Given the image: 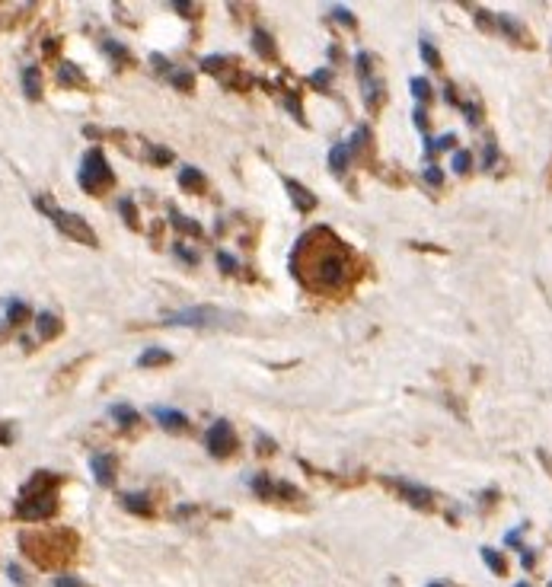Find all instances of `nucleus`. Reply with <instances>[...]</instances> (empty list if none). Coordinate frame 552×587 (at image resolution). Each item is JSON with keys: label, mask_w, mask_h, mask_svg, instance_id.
Segmentation results:
<instances>
[{"label": "nucleus", "mask_w": 552, "mask_h": 587, "mask_svg": "<svg viewBox=\"0 0 552 587\" xmlns=\"http://www.w3.org/2000/svg\"><path fill=\"white\" fill-rule=\"evenodd\" d=\"M355 252L329 227H310L291 252V275L310 294L342 291L351 281Z\"/></svg>", "instance_id": "f257e3e1"}, {"label": "nucleus", "mask_w": 552, "mask_h": 587, "mask_svg": "<svg viewBox=\"0 0 552 587\" xmlns=\"http://www.w3.org/2000/svg\"><path fill=\"white\" fill-rule=\"evenodd\" d=\"M58 485H61V475L54 473H36L29 482L23 485L20 491V501H16V514L23 520H48L54 517L58 511Z\"/></svg>", "instance_id": "f03ea898"}, {"label": "nucleus", "mask_w": 552, "mask_h": 587, "mask_svg": "<svg viewBox=\"0 0 552 587\" xmlns=\"http://www.w3.org/2000/svg\"><path fill=\"white\" fill-rule=\"evenodd\" d=\"M20 546L23 552L42 568H52V565L64 562V558L74 552L77 536L68 530H54V533H23L20 536Z\"/></svg>", "instance_id": "7ed1b4c3"}, {"label": "nucleus", "mask_w": 552, "mask_h": 587, "mask_svg": "<svg viewBox=\"0 0 552 587\" xmlns=\"http://www.w3.org/2000/svg\"><path fill=\"white\" fill-rule=\"evenodd\" d=\"M77 182H80V188L90 192V195H102V192H109V188L115 185L112 166H109L106 153L99 151V147H93V151L84 153V166H80Z\"/></svg>", "instance_id": "20e7f679"}, {"label": "nucleus", "mask_w": 552, "mask_h": 587, "mask_svg": "<svg viewBox=\"0 0 552 587\" xmlns=\"http://www.w3.org/2000/svg\"><path fill=\"white\" fill-rule=\"evenodd\" d=\"M36 208H42V211H45L48 218L54 220V227H58L64 236H70V240H77V243H84V246H99L96 234H93V227L86 224L80 214L61 211V208H54L48 198H36Z\"/></svg>", "instance_id": "39448f33"}, {"label": "nucleus", "mask_w": 552, "mask_h": 587, "mask_svg": "<svg viewBox=\"0 0 552 587\" xmlns=\"http://www.w3.org/2000/svg\"><path fill=\"white\" fill-rule=\"evenodd\" d=\"M380 482H383L386 489H393L396 495L406 501V505L418 508V511H431L434 508V491L424 489V485H418V482H408V479H399V475H380Z\"/></svg>", "instance_id": "423d86ee"}, {"label": "nucleus", "mask_w": 552, "mask_h": 587, "mask_svg": "<svg viewBox=\"0 0 552 587\" xmlns=\"http://www.w3.org/2000/svg\"><path fill=\"white\" fill-rule=\"evenodd\" d=\"M220 323H224V313L217 307H189L163 317V326H192V329H208V326Z\"/></svg>", "instance_id": "0eeeda50"}, {"label": "nucleus", "mask_w": 552, "mask_h": 587, "mask_svg": "<svg viewBox=\"0 0 552 587\" xmlns=\"http://www.w3.org/2000/svg\"><path fill=\"white\" fill-rule=\"evenodd\" d=\"M204 447H208V453H211V457H217V459L233 457L236 447H240L233 425L224 422V418H217V422L208 428V434H204Z\"/></svg>", "instance_id": "6e6552de"}, {"label": "nucleus", "mask_w": 552, "mask_h": 587, "mask_svg": "<svg viewBox=\"0 0 552 587\" xmlns=\"http://www.w3.org/2000/svg\"><path fill=\"white\" fill-rule=\"evenodd\" d=\"M495 26H498L511 42H517V45H523V48H533V38H530L527 26H523L521 20H514L511 13H498V16H495Z\"/></svg>", "instance_id": "1a4fd4ad"}, {"label": "nucleus", "mask_w": 552, "mask_h": 587, "mask_svg": "<svg viewBox=\"0 0 552 587\" xmlns=\"http://www.w3.org/2000/svg\"><path fill=\"white\" fill-rule=\"evenodd\" d=\"M284 188H288L291 201H294V208H297L300 214L316 211V204H319V201H316V195H313V192H310L307 185H300L297 179H291V176H288V179H284Z\"/></svg>", "instance_id": "9d476101"}, {"label": "nucleus", "mask_w": 552, "mask_h": 587, "mask_svg": "<svg viewBox=\"0 0 552 587\" xmlns=\"http://www.w3.org/2000/svg\"><path fill=\"white\" fill-rule=\"evenodd\" d=\"M115 466H118V459H115L112 453H96V457L90 459L93 479H96L102 489H109V485L115 482Z\"/></svg>", "instance_id": "9b49d317"}, {"label": "nucleus", "mask_w": 552, "mask_h": 587, "mask_svg": "<svg viewBox=\"0 0 552 587\" xmlns=\"http://www.w3.org/2000/svg\"><path fill=\"white\" fill-rule=\"evenodd\" d=\"M153 418H157V425H160L163 431H176V434L189 431V415L179 412V409H163V406H157V409H153Z\"/></svg>", "instance_id": "f8f14e48"}, {"label": "nucleus", "mask_w": 552, "mask_h": 587, "mask_svg": "<svg viewBox=\"0 0 552 587\" xmlns=\"http://www.w3.org/2000/svg\"><path fill=\"white\" fill-rule=\"evenodd\" d=\"M58 83L61 86H77V90H86L90 86V80H86V74L77 64H70V61H64L58 68Z\"/></svg>", "instance_id": "ddd939ff"}, {"label": "nucleus", "mask_w": 552, "mask_h": 587, "mask_svg": "<svg viewBox=\"0 0 552 587\" xmlns=\"http://www.w3.org/2000/svg\"><path fill=\"white\" fill-rule=\"evenodd\" d=\"M167 364H173V354L167 351V348H157V345H151L147 351H141L137 354V367H167Z\"/></svg>", "instance_id": "4468645a"}, {"label": "nucleus", "mask_w": 552, "mask_h": 587, "mask_svg": "<svg viewBox=\"0 0 552 587\" xmlns=\"http://www.w3.org/2000/svg\"><path fill=\"white\" fill-rule=\"evenodd\" d=\"M36 329H38V339L52 342V339H58V335H61L64 323H61L54 313H38V317H36Z\"/></svg>", "instance_id": "2eb2a0df"}, {"label": "nucleus", "mask_w": 552, "mask_h": 587, "mask_svg": "<svg viewBox=\"0 0 552 587\" xmlns=\"http://www.w3.org/2000/svg\"><path fill=\"white\" fill-rule=\"evenodd\" d=\"M109 415H112V422L121 425V428H135V425L141 422V412L131 409L128 402H115V406H109Z\"/></svg>", "instance_id": "dca6fc26"}, {"label": "nucleus", "mask_w": 552, "mask_h": 587, "mask_svg": "<svg viewBox=\"0 0 552 587\" xmlns=\"http://www.w3.org/2000/svg\"><path fill=\"white\" fill-rule=\"evenodd\" d=\"M121 505L125 511L137 514V517H153V505L147 495H137V491H128V495H121Z\"/></svg>", "instance_id": "f3484780"}, {"label": "nucleus", "mask_w": 552, "mask_h": 587, "mask_svg": "<svg viewBox=\"0 0 552 587\" xmlns=\"http://www.w3.org/2000/svg\"><path fill=\"white\" fill-rule=\"evenodd\" d=\"M454 147H457L454 131H447V135H440V137H424V157L428 160H434L440 151H454Z\"/></svg>", "instance_id": "a211bd4d"}, {"label": "nucleus", "mask_w": 552, "mask_h": 587, "mask_svg": "<svg viewBox=\"0 0 552 587\" xmlns=\"http://www.w3.org/2000/svg\"><path fill=\"white\" fill-rule=\"evenodd\" d=\"M364 86V102H367V109H380V102L386 99V90H383V80H377V77H371V80H361Z\"/></svg>", "instance_id": "6ab92c4d"}, {"label": "nucleus", "mask_w": 552, "mask_h": 587, "mask_svg": "<svg viewBox=\"0 0 552 587\" xmlns=\"http://www.w3.org/2000/svg\"><path fill=\"white\" fill-rule=\"evenodd\" d=\"M179 185L185 192H204L208 188V179L198 173V166H182L179 169Z\"/></svg>", "instance_id": "aec40b11"}, {"label": "nucleus", "mask_w": 552, "mask_h": 587, "mask_svg": "<svg viewBox=\"0 0 552 587\" xmlns=\"http://www.w3.org/2000/svg\"><path fill=\"white\" fill-rule=\"evenodd\" d=\"M252 48H256V54L262 61H275L278 58V52H275V38L268 36L265 29H256L252 32Z\"/></svg>", "instance_id": "412c9836"}, {"label": "nucleus", "mask_w": 552, "mask_h": 587, "mask_svg": "<svg viewBox=\"0 0 552 587\" xmlns=\"http://www.w3.org/2000/svg\"><path fill=\"white\" fill-rule=\"evenodd\" d=\"M169 224H173L176 230H179V234L198 236V240H201V236H204L201 224H198V220H189V218H185V214H182V211H176V208H173V211H169Z\"/></svg>", "instance_id": "4be33fe9"}, {"label": "nucleus", "mask_w": 552, "mask_h": 587, "mask_svg": "<svg viewBox=\"0 0 552 587\" xmlns=\"http://www.w3.org/2000/svg\"><path fill=\"white\" fill-rule=\"evenodd\" d=\"M348 163H351L348 147H345V144H335L332 151H329V169H332L335 176H342L345 169H348Z\"/></svg>", "instance_id": "5701e85b"}, {"label": "nucleus", "mask_w": 552, "mask_h": 587, "mask_svg": "<svg viewBox=\"0 0 552 587\" xmlns=\"http://www.w3.org/2000/svg\"><path fill=\"white\" fill-rule=\"evenodd\" d=\"M23 90H26V96H29V99H38V96H42V74H38L36 64L23 70Z\"/></svg>", "instance_id": "b1692460"}, {"label": "nucleus", "mask_w": 552, "mask_h": 587, "mask_svg": "<svg viewBox=\"0 0 552 587\" xmlns=\"http://www.w3.org/2000/svg\"><path fill=\"white\" fill-rule=\"evenodd\" d=\"M345 147H348L351 157H355V153H361V151H367V147H371V128H367V125L355 128V135H351V141L345 144Z\"/></svg>", "instance_id": "393cba45"}, {"label": "nucleus", "mask_w": 552, "mask_h": 587, "mask_svg": "<svg viewBox=\"0 0 552 587\" xmlns=\"http://www.w3.org/2000/svg\"><path fill=\"white\" fill-rule=\"evenodd\" d=\"M418 52H422V61L428 64V68H434V70L444 68V58H440V52L431 45V42H428V38H422V42H418Z\"/></svg>", "instance_id": "a878e982"}, {"label": "nucleus", "mask_w": 552, "mask_h": 587, "mask_svg": "<svg viewBox=\"0 0 552 587\" xmlns=\"http://www.w3.org/2000/svg\"><path fill=\"white\" fill-rule=\"evenodd\" d=\"M408 90H412V96H415L418 102H431V96H434L428 77H412V80H408Z\"/></svg>", "instance_id": "bb28decb"}, {"label": "nucleus", "mask_w": 552, "mask_h": 587, "mask_svg": "<svg viewBox=\"0 0 552 587\" xmlns=\"http://www.w3.org/2000/svg\"><path fill=\"white\" fill-rule=\"evenodd\" d=\"M29 319V307L23 300H7V323L10 326H20Z\"/></svg>", "instance_id": "cd10ccee"}, {"label": "nucleus", "mask_w": 552, "mask_h": 587, "mask_svg": "<svg viewBox=\"0 0 552 587\" xmlns=\"http://www.w3.org/2000/svg\"><path fill=\"white\" fill-rule=\"evenodd\" d=\"M250 489L256 491L259 498H275V482L268 479V475H265V473L252 475V479H250Z\"/></svg>", "instance_id": "c85d7f7f"}, {"label": "nucleus", "mask_w": 552, "mask_h": 587, "mask_svg": "<svg viewBox=\"0 0 552 587\" xmlns=\"http://www.w3.org/2000/svg\"><path fill=\"white\" fill-rule=\"evenodd\" d=\"M479 556H482V562L489 565L495 574H507V562H505V556H501V552H495V549H489V546H485Z\"/></svg>", "instance_id": "c756f323"}, {"label": "nucleus", "mask_w": 552, "mask_h": 587, "mask_svg": "<svg viewBox=\"0 0 552 587\" xmlns=\"http://www.w3.org/2000/svg\"><path fill=\"white\" fill-rule=\"evenodd\" d=\"M102 52H106L109 58L115 61V64H121V61H125V64H128V61H131L128 48H125V45H118V42H112V38H106V42H102Z\"/></svg>", "instance_id": "7c9ffc66"}, {"label": "nucleus", "mask_w": 552, "mask_h": 587, "mask_svg": "<svg viewBox=\"0 0 552 587\" xmlns=\"http://www.w3.org/2000/svg\"><path fill=\"white\" fill-rule=\"evenodd\" d=\"M355 70L361 80H371V70H374V54L371 52H358L355 54Z\"/></svg>", "instance_id": "2f4dec72"}, {"label": "nucleus", "mask_w": 552, "mask_h": 587, "mask_svg": "<svg viewBox=\"0 0 552 587\" xmlns=\"http://www.w3.org/2000/svg\"><path fill=\"white\" fill-rule=\"evenodd\" d=\"M169 83H173L176 90H182V93H192L195 77H192V70H173V74H169Z\"/></svg>", "instance_id": "473e14b6"}, {"label": "nucleus", "mask_w": 552, "mask_h": 587, "mask_svg": "<svg viewBox=\"0 0 552 587\" xmlns=\"http://www.w3.org/2000/svg\"><path fill=\"white\" fill-rule=\"evenodd\" d=\"M118 211H121V218H125V224L131 227V230H137V208H135V198H121V204H118Z\"/></svg>", "instance_id": "72a5a7b5"}, {"label": "nucleus", "mask_w": 552, "mask_h": 587, "mask_svg": "<svg viewBox=\"0 0 552 587\" xmlns=\"http://www.w3.org/2000/svg\"><path fill=\"white\" fill-rule=\"evenodd\" d=\"M450 166H454L457 176H466L469 169H473V153H469V151H457L454 160H450Z\"/></svg>", "instance_id": "f704fd0d"}, {"label": "nucleus", "mask_w": 552, "mask_h": 587, "mask_svg": "<svg viewBox=\"0 0 552 587\" xmlns=\"http://www.w3.org/2000/svg\"><path fill=\"white\" fill-rule=\"evenodd\" d=\"M329 16H332L335 23L348 26V29H358V20H355V13H351L348 7H332V10H329Z\"/></svg>", "instance_id": "c9c22d12"}, {"label": "nucleus", "mask_w": 552, "mask_h": 587, "mask_svg": "<svg viewBox=\"0 0 552 587\" xmlns=\"http://www.w3.org/2000/svg\"><path fill=\"white\" fill-rule=\"evenodd\" d=\"M495 163H498V144H495V137H489L482 151V169H492Z\"/></svg>", "instance_id": "e433bc0d"}, {"label": "nucleus", "mask_w": 552, "mask_h": 587, "mask_svg": "<svg viewBox=\"0 0 552 587\" xmlns=\"http://www.w3.org/2000/svg\"><path fill=\"white\" fill-rule=\"evenodd\" d=\"M310 83L313 86H316V90H329V86H332V70H325V68H319V70H313L310 74Z\"/></svg>", "instance_id": "4c0bfd02"}, {"label": "nucleus", "mask_w": 552, "mask_h": 587, "mask_svg": "<svg viewBox=\"0 0 552 587\" xmlns=\"http://www.w3.org/2000/svg\"><path fill=\"white\" fill-rule=\"evenodd\" d=\"M227 64H230L227 58H220V54H208V58L201 61V70H208V74H220Z\"/></svg>", "instance_id": "58836bf2"}, {"label": "nucleus", "mask_w": 552, "mask_h": 587, "mask_svg": "<svg viewBox=\"0 0 552 587\" xmlns=\"http://www.w3.org/2000/svg\"><path fill=\"white\" fill-rule=\"evenodd\" d=\"M147 153H151V160L157 166L173 163V151H167V147H157V144H151V147H147Z\"/></svg>", "instance_id": "ea45409f"}, {"label": "nucleus", "mask_w": 552, "mask_h": 587, "mask_svg": "<svg viewBox=\"0 0 552 587\" xmlns=\"http://www.w3.org/2000/svg\"><path fill=\"white\" fill-rule=\"evenodd\" d=\"M460 112L466 115L469 125H479V121H482V106H479V102H460Z\"/></svg>", "instance_id": "a19ab883"}, {"label": "nucleus", "mask_w": 552, "mask_h": 587, "mask_svg": "<svg viewBox=\"0 0 552 587\" xmlns=\"http://www.w3.org/2000/svg\"><path fill=\"white\" fill-rule=\"evenodd\" d=\"M275 495H281L284 501H297V498H303L300 491L291 485V482H275Z\"/></svg>", "instance_id": "79ce46f5"}, {"label": "nucleus", "mask_w": 552, "mask_h": 587, "mask_svg": "<svg viewBox=\"0 0 552 587\" xmlns=\"http://www.w3.org/2000/svg\"><path fill=\"white\" fill-rule=\"evenodd\" d=\"M424 182H428L431 188H440V185H444V173H440L434 163H428V166H424Z\"/></svg>", "instance_id": "37998d69"}, {"label": "nucleus", "mask_w": 552, "mask_h": 587, "mask_svg": "<svg viewBox=\"0 0 552 587\" xmlns=\"http://www.w3.org/2000/svg\"><path fill=\"white\" fill-rule=\"evenodd\" d=\"M173 256H176V259H182L185 265H198V256L192 252V249H185V246H182V243H173Z\"/></svg>", "instance_id": "c03bdc74"}, {"label": "nucleus", "mask_w": 552, "mask_h": 587, "mask_svg": "<svg viewBox=\"0 0 552 587\" xmlns=\"http://www.w3.org/2000/svg\"><path fill=\"white\" fill-rule=\"evenodd\" d=\"M217 265H220V271H224V275H236V268H240V265H236V259L230 256V252H217Z\"/></svg>", "instance_id": "a18cd8bd"}, {"label": "nucleus", "mask_w": 552, "mask_h": 587, "mask_svg": "<svg viewBox=\"0 0 552 587\" xmlns=\"http://www.w3.org/2000/svg\"><path fill=\"white\" fill-rule=\"evenodd\" d=\"M412 121H415V128L422 131V135H428V112H424V106H415V112H412Z\"/></svg>", "instance_id": "49530a36"}, {"label": "nucleus", "mask_w": 552, "mask_h": 587, "mask_svg": "<svg viewBox=\"0 0 552 587\" xmlns=\"http://www.w3.org/2000/svg\"><path fill=\"white\" fill-rule=\"evenodd\" d=\"M476 23H479V29L492 32V29H495V16L489 13V10H482V7H479V10H476Z\"/></svg>", "instance_id": "de8ad7c7"}, {"label": "nucleus", "mask_w": 552, "mask_h": 587, "mask_svg": "<svg viewBox=\"0 0 552 587\" xmlns=\"http://www.w3.org/2000/svg\"><path fill=\"white\" fill-rule=\"evenodd\" d=\"M173 10H179V13L189 16V20H195V16H198V7H195V3H185V0H173Z\"/></svg>", "instance_id": "09e8293b"}, {"label": "nucleus", "mask_w": 552, "mask_h": 587, "mask_svg": "<svg viewBox=\"0 0 552 587\" xmlns=\"http://www.w3.org/2000/svg\"><path fill=\"white\" fill-rule=\"evenodd\" d=\"M54 587H86L80 578H74V574H61V578H54Z\"/></svg>", "instance_id": "8fccbe9b"}, {"label": "nucleus", "mask_w": 552, "mask_h": 587, "mask_svg": "<svg viewBox=\"0 0 552 587\" xmlns=\"http://www.w3.org/2000/svg\"><path fill=\"white\" fill-rule=\"evenodd\" d=\"M284 106H288V112L294 115L297 121H303V106H300V102H297L294 96H288V99H284Z\"/></svg>", "instance_id": "3c124183"}, {"label": "nucleus", "mask_w": 552, "mask_h": 587, "mask_svg": "<svg viewBox=\"0 0 552 587\" xmlns=\"http://www.w3.org/2000/svg\"><path fill=\"white\" fill-rule=\"evenodd\" d=\"M13 444V431H10L7 422H0V447H10Z\"/></svg>", "instance_id": "603ef678"}, {"label": "nucleus", "mask_w": 552, "mask_h": 587, "mask_svg": "<svg viewBox=\"0 0 552 587\" xmlns=\"http://www.w3.org/2000/svg\"><path fill=\"white\" fill-rule=\"evenodd\" d=\"M259 453H262V457H268V453H275V441L272 437H259Z\"/></svg>", "instance_id": "864d4df0"}, {"label": "nucleus", "mask_w": 552, "mask_h": 587, "mask_svg": "<svg viewBox=\"0 0 552 587\" xmlns=\"http://www.w3.org/2000/svg\"><path fill=\"white\" fill-rule=\"evenodd\" d=\"M444 99L450 102V106H460V96H457V86H454V83H447V86H444Z\"/></svg>", "instance_id": "5fc2aeb1"}, {"label": "nucleus", "mask_w": 552, "mask_h": 587, "mask_svg": "<svg viewBox=\"0 0 552 587\" xmlns=\"http://www.w3.org/2000/svg\"><path fill=\"white\" fill-rule=\"evenodd\" d=\"M537 459L546 466V473L552 475V457H549V450H543V447H537Z\"/></svg>", "instance_id": "6e6d98bb"}, {"label": "nucleus", "mask_w": 552, "mask_h": 587, "mask_svg": "<svg viewBox=\"0 0 552 587\" xmlns=\"http://www.w3.org/2000/svg\"><path fill=\"white\" fill-rule=\"evenodd\" d=\"M521 533H523V527L521 530H511V533L505 536V542H507V546H521Z\"/></svg>", "instance_id": "4d7b16f0"}, {"label": "nucleus", "mask_w": 552, "mask_h": 587, "mask_svg": "<svg viewBox=\"0 0 552 587\" xmlns=\"http://www.w3.org/2000/svg\"><path fill=\"white\" fill-rule=\"evenodd\" d=\"M10 578L16 581V584H26V578H23V572L16 568V565H10Z\"/></svg>", "instance_id": "13d9d810"}, {"label": "nucleus", "mask_w": 552, "mask_h": 587, "mask_svg": "<svg viewBox=\"0 0 552 587\" xmlns=\"http://www.w3.org/2000/svg\"><path fill=\"white\" fill-rule=\"evenodd\" d=\"M521 562H523V568H533V562H537V556H533V552H527V549H523Z\"/></svg>", "instance_id": "bf43d9fd"}, {"label": "nucleus", "mask_w": 552, "mask_h": 587, "mask_svg": "<svg viewBox=\"0 0 552 587\" xmlns=\"http://www.w3.org/2000/svg\"><path fill=\"white\" fill-rule=\"evenodd\" d=\"M151 61H153V68L157 70H167V58H163V54H153Z\"/></svg>", "instance_id": "052dcab7"}, {"label": "nucleus", "mask_w": 552, "mask_h": 587, "mask_svg": "<svg viewBox=\"0 0 552 587\" xmlns=\"http://www.w3.org/2000/svg\"><path fill=\"white\" fill-rule=\"evenodd\" d=\"M428 587H450V584H447V581H431Z\"/></svg>", "instance_id": "680f3d73"}, {"label": "nucleus", "mask_w": 552, "mask_h": 587, "mask_svg": "<svg viewBox=\"0 0 552 587\" xmlns=\"http://www.w3.org/2000/svg\"><path fill=\"white\" fill-rule=\"evenodd\" d=\"M514 587H530V584H527V581H521V584H514Z\"/></svg>", "instance_id": "e2e57ef3"}, {"label": "nucleus", "mask_w": 552, "mask_h": 587, "mask_svg": "<svg viewBox=\"0 0 552 587\" xmlns=\"http://www.w3.org/2000/svg\"><path fill=\"white\" fill-rule=\"evenodd\" d=\"M549 587H552V584H549Z\"/></svg>", "instance_id": "0e129e2a"}]
</instances>
